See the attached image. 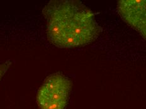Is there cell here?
I'll list each match as a JSON object with an SVG mask.
<instances>
[{
  "instance_id": "3",
  "label": "cell",
  "mask_w": 146,
  "mask_h": 109,
  "mask_svg": "<svg viewBox=\"0 0 146 109\" xmlns=\"http://www.w3.org/2000/svg\"><path fill=\"white\" fill-rule=\"evenodd\" d=\"M117 11L121 19L146 42V0H120Z\"/></svg>"
},
{
  "instance_id": "2",
  "label": "cell",
  "mask_w": 146,
  "mask_h": 109,
  "mask_svg": "<svg viewBox=\"0 0 146 109\" xmlns=\"http://www.w3.org/2000/svg\"><path fill=\"white\" fill-rule=\"evenodd\" d=\"M71 88V81L64 74L57 72L49 76L36 95L39 109H65Z\"/></svg>"
},
{
  "instance_id": "1",
  "label": "cell",
  "mask_w": 146,
  "mask_h": 109,
  "mask_svg": "<svg viewBox=\"0 0 146 109\" xmlns=\"http://www.w3.org/2000/svg\"><path fill=\"white\" fill-rule=\"evenodd\" d=\"M43 13L48 38L58 47L83 46L95 41L101 33L93 11L81 1H51Z\"/></svg>"
},
{
  "instance_id": "4",
  "label": "cell",
  "mask_w": 146,
  "mask_h": 109,
  "mask_svg": "<svg viewBox=\"0 0 146 109\" xmlns=\"http://www.w3.org/2000/svg\"><path fill=\"white\" fill-rule=\"evenodd\" d=\"M9 66H10V64H8V63H5V64L0 65V80L1 79L3 76L5 74L6 71H7Z\"/></svg>"
}]
</instances>
